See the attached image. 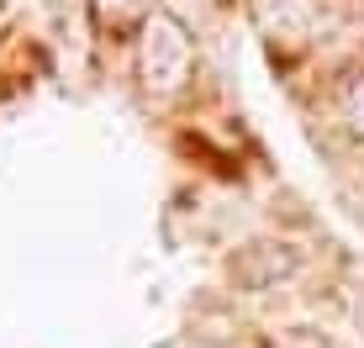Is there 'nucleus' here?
<instances>
[{
	"mask_svg": "<svg viewBox=\"0 0 364 348\" xmlns=\"http://www.w3.org/2000/svg\"><path fill=\"white\" fill-rule=\"evenodd\" d=\"M338 111H343V121L364 138V69L343 74V85H338Z\"/></svg>",
	"mask_w": 364,
	"mask_h": 348,
	"instance_id": "f03ea898",
	"label": "nucleus"
},
{
	"mask_svg": "<svg viewBox=\"0 0 364 348\" xmlns=\"http://www.w3.org/2000/svg\"><path fill=\"white\" fill-rule=\"evenodd\" d=\"M191 69H196L191 32L174 16L154 11V16L143 21V37H137V74H143L148 95H180L185 85H191Z\"/></svg>",
	"mask_w": 364,
	"mask_h": 348,
	"instance_id": "f257e3e1",
	"label": "nucleus"
},
{
	"mask_svg": "<svg viewBox=\"0 0 364 348\" xmlns=\"http://www.w3.org/2000/svg\"><path fill=\"white\" fill-rule=\"evenodd\" d=\"M359 332H364V301H359Z\"/></svg>",
	"mask_w": 364,
	"mask_h": 348,
	"instance_id": "7ed1b4c3",
	"label": "nucleus"
}]
</instances>
